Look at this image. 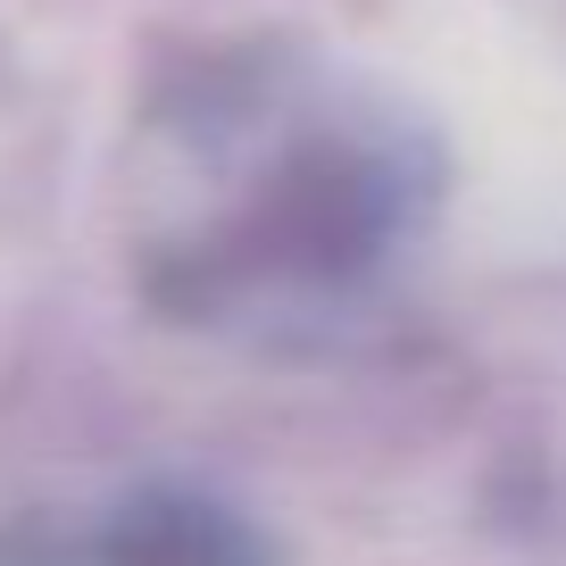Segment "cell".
I'll return each instance as SVG.
<instances>
[{
	"instance_id": "cell-2",
	"label": "cell",
	"mask_w": 566,
	"mask_h": 566,
	"mask_svg": "<svg viewBox=\"0 0 566 566\" xmlns=\"http://www.w3.org/2000/svg\"><path fill=\"white\" fill-rule=\"evenodd\" d=\"M108 566H259V549L209 509H142L134 525H117Z\"/></svg>"
},
{
	"instance_id": "cell-1",
	"label": "cell",
	"mask_w": 566,
	"mask_h": 566,
	"mask_svg": "<svg viewBox=\"0 0 566 566\" xmlns=\"http://www.w3.org/2000/svg\"><path fill=\"white\" fill-rule=\"evenodd\" d=\"M433 200L408 125L358 101L266 108L217 92L176 125V192L150 217L159 301L200 325H308L358 301Z\"/></svg>"
}]
</instances>
